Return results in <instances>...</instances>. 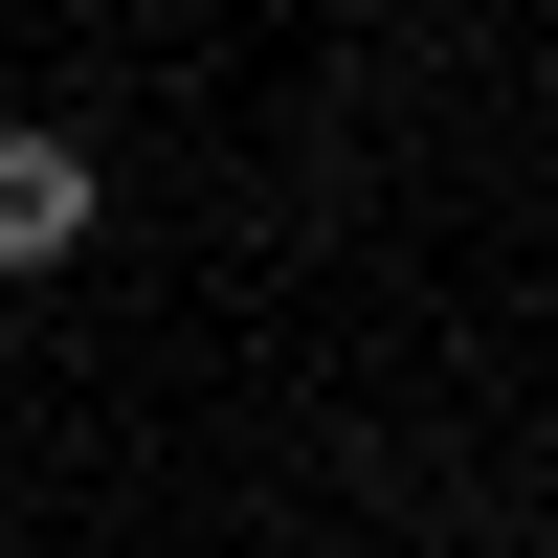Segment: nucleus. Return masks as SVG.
Instances as JSON below:
<instances>
[{"mask_svg":"<svg viewBox=\"0 0 558 558\" xmlns=\"http://www.w3.org/2000/svg\"><path fill=\"white\" fill-rule=\"evenodd\" d=\"M89 202H112V179H89V134H0V268H68Z\"/></svg>","mask_w":558,"mask_h":558,"instance_id":"nucleus-1","label":"nucleus"}]
</instances>
